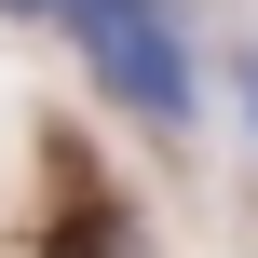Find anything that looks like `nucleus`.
<instances>
[{"label": "nucleus", "instance_id": "1", "mask_svg": "<svg viewBox=\"0 0 258 258\" xmlns=\"http://www.w3.org/2000/svg\"><path fill=\"white\" fill-rule=\"evenodd\" d=\"M68 41L136 122H190V41L163 0H68Z\"/></svg>", "mask_w": 258, "mask_h": 258}, {"label": "nucleus", "instance_id": "2", "mask_svg": "<svg viewBox=\"0 0 258 258\" xmlns=\"http://www.w3.org/2000/svg\"><path fill=\"white\" fill-rule=\"evenodd\" d=\"M231 109H245V122H258V54H231Z\"/></svg>", "mask_w": 258, "mask_h": 258}, {"label": "nucleus", "instance_id": "3", "mask_svg": "<svg viewBox=\"0 0 258 258\" xmlns=\"http://www.w3.org/2000/svg\"><path fill=\"white\" fill-rule=\"evenodd\" d=\"M0 14H68V0H0Z\"/></svg>", "mask_w": 258, "mask_h": 258}]
</instances>
